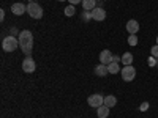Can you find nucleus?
Returning a JSON list of instances; mask_svg holds the SVG:
<instances>
[{
    "label": "nucleus",
    "mask_w": 158,
    "mask_h": 118,
    "mask_svg": "<svg viewBox=\"0 0 158 118\" xmlns=\"http://www.w3.org/2000/svg\"><path fill=\"white\" fill-rule=\"evenodd\" d=\"M87 102H89V106H90V107L98 109L100 106H103V102H104V96H101L100 93H94V95H90V96L87 98Z\"/></svg>",
    "instance_id": "obj_5"
},
{
    "label": "nucleus",
    "mask_w": 158,
    "mask_h": 118,
    "mask_svg": "<svg viewBox=\"0 0 158 118\" xmlns=\"http://www.w3.org/2000/svg\"><path fill=\"white\" fill-rule=\"evenodd\" d=\"M112 57H114V54H111V50L104 49V50H101V54H100V63L109 65V63L112 61Z\"/></svg>",
    "instance_id": "obj_10"
},
{
    "label": "nucleus",
    "mask_w": 158,
    "mask_h": 118,
    "mask_svg": "<svg viewBox=\"0 0 158 118\" xmlns=\"http://www.w3.org/2000/svg\"><path fill=\"white\" fill-rule=\"evenodd\" d=\"M149 107H150V104H149V102H142L141 106H139V110H141V112H147Z\"/></svg>",
    "instance_id": "obj_21"
},
{
    "label": "nucleus",
    "mask_w": 158,
    "mask_h": 118,
    "mask_svg": "<svg viewBox=\"0 0 158 118\" xmlns=\"http://www.w3.org/2000/svg\"><path fill=\"white\" fill-rule=\"evenodd\" d=\"M30 2H36V0H30Z\"/></svg>",
    "instance_id": "obj_29"
},
{
    "label": "nucleus",
    "mask_w": 158,
    "mask_h": 118,
    "mask_svg": "<svg viewBox=\"0 0 158 118\" xmlns=\"http://www.w3.org/2000/svg\"><path fill=\"white\" fill-rule=\"evenodd\" d=\"M35 69H36V63H35V60L29 55V57H25L24 60H22V71L24 73H35Z\"/></svg>",
    "instance_id": "obj_6"
},
{
    "label": "nucleus",
    "mask_w": 158,
    "mask_h": 118,
    "mask_svg": "<svg viewBox=\"0 0 158 118\" xmlns=\"http://www.w3.org/2000/svg\"><path fill=\"white\" fill-rule=\"evenodd\" d=\"M82 8L92 11L94 8H97V0H82Z\"/></svg>",
    "instance_id": "obj_15"
},
{
    "label": "nucleus",
    "mask_w": 158,
    "mask_h": 118,
    "mask_svg": "<svg viewBox=\"0 0 158 118\" xmlns=\"http://www.w3.org/2000/svg\"><path fill=\"white\" fill-rule=\"evenodd\" d=\"M120 74H122V79L125 82H131V81H135V77H136V68L133 66V65H130V66H123Z\"/></svg>",
    "instance_id": "obj_4"
},
{
    "label": "nucleus",
    "mask_w": 158,
    "mask_h": 118,
    "mask_svg": "<svg viewBox=\"0 0 158 118\" xmlns=\"http://www.w3.org/2000/svg\"><path fill=\"white\" fill-rule=\"evenodd\" d=\"M128 44L135 47V46L138 44V35H130V36H128Z\"/></svg>",
    "instance_id": "obj_17"
},
{
    "label": "nucleus",
    "mask_w": 158,
    "mask_h": 118,
    "mask_svg": "<svg viewBox=\"0 0 158 118\" xmlns=\"http://www.w3.org/2000/svg\"><path fill=\"white\" fill-rule=\"evenodd\" d=\"M92 19H94L95 22H101L106 19V11H104L101 6H97L92 10Z\"/></svg>",
    "instance_id": "obj_7"
},
{
    "label": "nucleus",
    "mask_w": 158,
    "mask_h": 118,
    "mask_svg": "<svg viewBox=\"0 0 158 118\" xmlns=\"http://www.w3.org/2000/svg\"><path fill=\"white\" fill-rule=\"evenodd\" d=\"M59 2H65V0H59Z\"/></svg>",
    "instance_id": "obj_28"
},
{
    "label": "nucleus",
    "mask_w": 158,
    "mask_h": 118,
    "mask_svg": "<svg viewBox=\"0 0 158 118\" xmlns=\"http://www.w3.org/2000/svg\"><path fill=\"white\" fill-rule=\"evenodd\" d=\"M70 5H77V3H82V0H68Z\"/></svg>",
    "instance_id": "obj_24"
},
{
    "label": "nucleus",
    "mask_w": 158,
    "mask_h": 118,
    "mask_svg": "<svg viewBox=\"0 0 158 118\" xmlns=\"http://www.w3.org/2000/svg\"><path fill=\"white\" fill-rule=\"evenodd\" d=\"M127 32L130 35H138V32H139V22L136 19H130L127 22Z\"/></svg>",
    "instance_id": "obj_8"
},
{
    "label": "nucleus",
    "mask_w": 158,
    "mask_h": 118,
    "mask_svg": "<svg viewBox=\"0 0 158 118\" xmlns=\"http://www.w3.org/2000/svg\"><path fill=\"white\" fill-rule=\"evenodd\" d=\"M149 65H150V66H156V58L150 55V58H149Z\"/></svg>",
    "instance_id": "obj_22"
},
{
    "label": "nucleus",
    "mask_w": 158,
    "mask_h": 118,
    "mask_svg": "<svg viewBox=\"0 0 158 118\" xmlns=\"http://www.w3.org/2000/svg\"><path fill=\"white\" fill-rule=\"evenodd\" d=\"M122 63H123V66H130V65L133 63V54H131V52H125L122 55Z\"/></svg>",
    "instance_id": "obj_14"
},
{
    "label": "nucleus",
    "mask_w": 158,
    "mask_h": 118,
    "mask_svg": "<svg viewBox=\"0 0 158 118\" xmlns=\"http://www.w3.org/2000/svg\"><path fill=\"white\" fill-rule=\"evenodd\" d=\"M76 13V10H74V5H70V6H67L65 8V16H73Z\"/></svg>",
    "instance_id": "obj_18"
},
{
    "label": "nucleus",
    "mask_w": 158,
    "mask_h": 118,
    "mask_svg": "<svg viewBox=\"0 0 158 118\" xmlns=\"http://www.w3.org/2000/svg\"><path fill=\"white\" fill-rule=\"evenodd\" d=\"M2 47L5 52H15L18 47H19V39L15 38V36H6L3 38V41H2Z\"/></svg>",
    "instance_id": "obj_2"
},
{
    "label": "nucleus",
    "mask_w": 158,
    "mask_h": 118,
    "mask_svg": "<svg viewBox=\"0 0 158 118\" xmlns=\"http://www.w3.org/2000/svg\"><path fill=\"white\" fill-rule=\"evenodd\" d=\"M156 66H158V58H156Z\"/></svg>",
    "instance_id": "obj_26"
},
{
    "label": "nucleus",
    "mask_w": 158,
    "mask_h": 118,
    "mask_svg": "<svg viewBox=\"0 0 158 118\" xmlns=\"http://www.w3.org/2000/svg\"><path fill=\"white\" fill-rule=\"evenodd\" d=\"M27 13L30 14V18H33V19H41L43 18V8L40 6L36 2H30L27 5Z\"/></svg>",
    "instance_id": "obj_3"
},
{
    "label": "nucleus",
    "mask_w": 158,
    "mask_h": 118,
    "mask_svg": "<svg viewBox=\"0 0 158 118\" xmlns=\"http://www.w3.org/2000/svg\"><path fill=\"white\" fill-rule=\"evenodd\" d=\"M109 107H106V106H104V104H103V106H100L98 109H97V115H98V118H108L109 116Z\"/></svg>",
    "instance_id": "obj_12"
},
{
    "label": "nucleus",
    "mask_w": 158,
    "mask_h": 118,
    "mask_svg": "<svg viewBox=\"0 0 158 118\" xmlns=\"http://www.w3.org/2000/svg\"><path fill=\"white\" fill-rule=\"evenodd\" d=\"M95 74H97L98 77H104V76H108V74H109V71H108V65H103V63L97 65V68H95Z\"/></svg>",
    "instance_id": "obj_11"
},
{
    "label": "nucleus",
    "mask_w": 158,
    "mask_h": 118,
    "mask_svg": "<svg viewBox=\"0 0 158 118\" xmlns=\"http://www.w3.org/2000/svg\"><path fill=\"white\" fill-rule=\"evenodd\" d=\"M19 47L22 49V52L25 55H30L32 54V47H33V35L30 30H22L19 33Z\"/></svg>",
    "instance_id": "obj_1"
},
{
    "label": "nucleus",
    "mask_w": 158,
    "mask_h": 118,
    "mask_svg": "<svg viewBox=\"0 0 158 118\" xmlns=\"http://www.w3.org/2000/svg\"><path fill=\"white\" fill-rule=\"evenodd\" d=\"M82 18L85 19V22H87V21H90V19H92V11L84 10V11H82Z\"/></svg>",
    "instance_id": "obj_20"
},
{
    "label": "nucleus",
    "mask_w": 158,
    "mask_h": 118,
    "mask_svg": "<svg viewBox=\"0 0 158 118\" xmlns=\"http://www.w3.org/2000/svg\"><path fill=\"white\" fill-rule=\"evenodd\" d=\"M150 55L155 57V58H158V44H155V46L150 47Z\"/></svg>",
    "instance_id": "obj_19"
},
{
    "label": "nucleus",
    "mask_w": 158,
    "mask_h": 118,
    "mask_svg": "<svg viewBox=\"0 0 158 118\" xmlns=\"http://www.w3.org/2000/svg\"><path fill=\"white\" fill-rule=\"evenodd\" d=\"M108 71H109V74H117V73H120L122 69H120V65H118V63L111 61V63L108 65Z\"/></svg>",
    "instance_id": "obj_16"
},
{
    "label": "nucleus",
    "mask_w": 158,
    "mask_h": 118,
    "mask_svg": "<svg viewBox=\"0 0 158 118\" xmlns=\"http://www.w3.org/2000/svg\"><path fill=\"white\" fill-rule=\"evenodd\" d=\"M156 44H158V36H156Z\"/></svg>",
    "instance_id": "obj_27"
},
{
    "label": "nucleus",
    "mask_w": 158,
    "mask_h": 118,
    "mask_svg": "<svg viewBox=\"0 0 158 118\" xmlns=\"http://www.w3.org/2000/svg\"><path fill=\"white\" fill-rule=\"evenodd\" d=\"M112 61H114V63H120V61H122V57L114 55V57H112Z\"/></svg>",
    "instance_id": "obj_23"
},
{
    "label": "nucleus",
    "mask_w": 158,
    "mask_h": 118,
    "mask_svg": "<svg viewBox=\"0 0 158 118\" xmlns=\"http://www.w3.org/2000/svg\"><path fill=\"white\" fill-rule=\"evenodd\" d=\"M104 106L106 107H109V109H112L115 104H117V98L114 96V95H109V96H104Z\"/></svg>",
    "instance_id": "obj_13"
},
{
    "label": "nucleus",
    "mask_w": 158,
    "mask_h": 118,
    "mask_svg": "<svg viewBox=\"0 0 158 118\" xmlns=\"http://www.w3.org/2000/svg\"><path fill=\"white\" fill-rule=\"evenodd\" d=\"M25 11H27V6H25L24 3H13L11 5V13H13V14H16V16H22L24 14V13Z\"/></svg>",
    "instance_id": "obj_9"
},
{
    "label": "nucleus",
    "mask_w": 158,
    "mask_h": 118,
    "mask_svg": "<svg viewBox=\"0 0 158 118\" xmlns=\"http://www.w3.org/2000/svg\"><path fill=\"white\" fill-rule=\"evenodd\" d=\"M3 19H5V11L0 10V21H3Z\"/></svg>",
    "instance_id": "obj_25"
}]
</instances>
